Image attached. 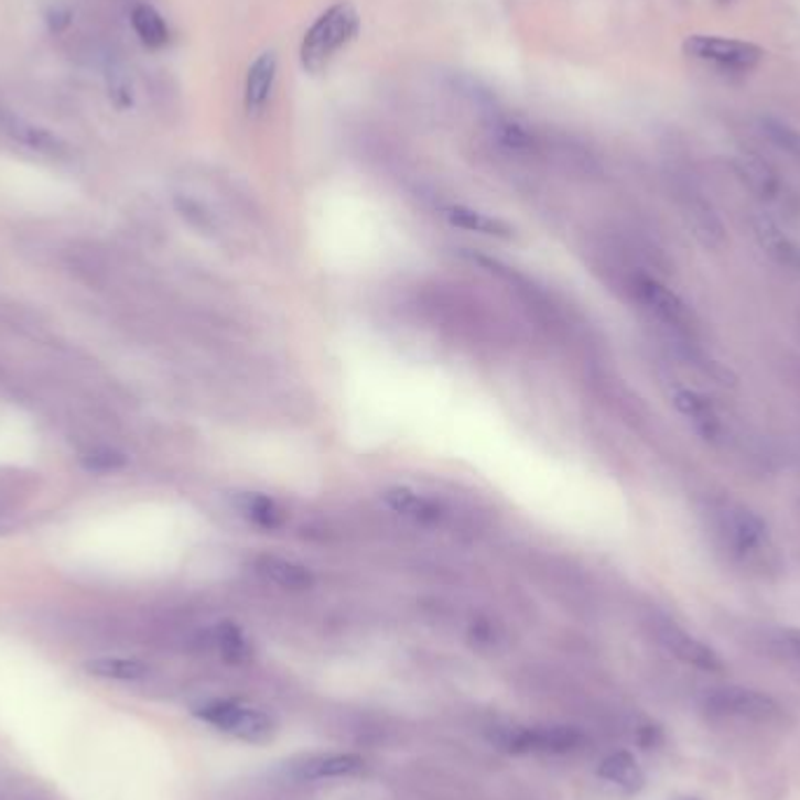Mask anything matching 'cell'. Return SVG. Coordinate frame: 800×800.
<instances>
[{
	"label": "cell",
	"mask_w": 800,
	"mask_h": 800,
	"mask_svg": "<svg viewBox=\"0 0 800 800\" xmlns=\"http://www.w3.org/2000/svg\"><path fill=\"white\" fill-rule=\"evenodd\" d=\"M106 85H108V97L110 101L116 104L118 108H129L133 104V87L129 75L120 68H110L106 75Z\"/></svg>",
	"instance_id": "cb8c5ba5"
},
{
	"label": "cell",
	"mask_w": 800,
	"mask_h": 800,
	"mask_svg": "<svg viewBox=\"0 0 800 800\" xmlns=\"http://www.w3.org/2000/svg\"><path fill=\"white\" fill-rule=\"evenodd\" d=\"M599 777L625 793H637L644 787V772L630 752H616L606 756L599 766Z\"/></svg>",
	"instance_id": "5bb4252c"
},
{
	"label": "cell",
	"mask_w": 800,
	"mask_h": 800,
	"mask_svg": "<svg viewBox=\"0 0 800 800\" xmlns=\"http://www.w3.org/2000/svg\"><path fill=\"white\" fill-rule=\"evenodd\" d=\"M685 800H698V798H685Z\"/></svg>",
	"instance_id": "f1b7e54d"
},
{
	"label": "cell",
	"mask_w": 800,
	"mask_h": 800,
	"mask_svg": "<svg viewBox=\"0 0 800 800\" xmlns=\"http://www.w3.org/2000/svg\"><path fill=\"white\" fill-rule=\"evenodd\" d=\"M45 19H47V26H50L52 33H62V31H66L71 26V12L64 6L50 8V12H47Z\"/></svg>",
	"instance_id": "83f0119b"
},
{
	"label": "cell",
	"mask_w": 800,
	"mask_h": 800,
	"mask_svg": "<svg viewBox=\"0 0 800 800\" xmlns=\"http://www.w3.org/2000/svg\"><path fill=\"white\" fill-rule=\"evenodd\" d=\"M445 218L454 227H462V230L478 233V235H485V237L508 239L512 235L510 225L504 223L501 218H494V216H487L483 212H475V208H468V206H450V208H445Z\"/></svg>",
	"instance_id": "e0dca14e"
},
{
	"label": "cell",
	"mask_w": 800,
	"mask_h": 800,
	"mask_svg": "<svg viewBox=\"0 0 800 800\" xmlns=\"http://www.w3.org/2000/svg\"><path fill=\"white\" fill-rule=\"evenodd\" d=\"M277 71L279 60L277 54L262 52L258 60L246 71V83H244V108L249 116H258L267 108L272 99V89L277 83Z\"/></svg>",
	"instance_id": "8fae6325"
},
{
	"label": "cell",
	"mask_w": 800,
	"mask_h": 800,
	"mask_svg": "<svg viewBox=\"0 0 800 800\" xmlns=\"http://www.w3.org/2000/svg\"><path fill=\"white\" fill-rule=\"evenodd\" d=\"M721 3H728V0H721Z\"/></svg>",
	"instance_id": "f546056e"
},
{
	"label": "cell",
	"mask_w": 800,
	"mask_h": 800,
	"mask_svg": "<svg viewBox=\"0 0 800 800\" xmlns=\"http://www.w3.org/2000/svg\"><path fill=\"white\" fill-rule=\"evenodd\" d=\"M131 26L137 31L139 41L150 50H162L171 37L164 17L148 3H141L131 10Z\"/></svg>",
	"instance_id": "ac0fdd59"
},
{
	"label": "cell",
	"mask_w": 800,
	"mask_h": 800,
	"mask_svg": "<svg viewBox=\"0 0 800 800\" xmlns=\"http://www.w3.org/2000/svg\"><path fill=\"white\" fill-rule=\"evenodd\" d=\"M83 464L89 468V471H97V473H110V471H118L125 466V456L116 450L110 447H97L91 450L83 456Z\"/></svg>",
	"instance_id": "484cf974"
},
{
	"label": "cell",
	"mask_w": 800,
	"mask_h": 800,
	"mask_svg": "<svg viewBox=\"0 0 800 800\" xmlns=\"http://www.w3.org/2000/svg\"><path fill=\"white\" fill-rule=\"evenodd\" d=\"M216 649L218 653L233 664H244L251 660V644L246 639V635L239 630L237 625L233 623H223L216 627Z\"/></svg>",
	"instance_id": "ffe728a7"
},
{
	"label": "cell",
	"mask_w": 800,
	"mask_h": 800,
	"mask_svg": "<svg viewBox=\"0 0 800 800\" xmlns=\"http://www.w3.org/2000/svg\"><path fill=\"white\" fill-rule=\"evenodd\" d=\"M685 216H689L693 233L704 246H716L723 241V227L716 214L712 212V206L702 197L689 199V204H685Z\"/></svg>",
	"instance_id": "d6986e66"
},
{
	"label": "cell",
	"mask_w": 800,
	"mask_h": 800,
	"mask_svg": "<svg viewBox=\"0 0 800 800\" xmlns=\"http://www.w3.org/2000/svg\"><path fill=\"white\" fill-rule=\"evenodd\" d=\"M700 712L710 721L747 723V726H777L785 721V707L775 698L745 689V685H716L700 698Z\"/></svg>",
	"instance_id": "7a4b0ae2"
},
{
	"label": "cell",
	"mask_w": 800,
	"mask_h": 800,
	"mask_svg": "<svg viewBox=\"0 0 800 800\" xmlns=\"http://www.w3.org/2000/svg\"><path fill=\"white\" fill-rule=\"evenodd\" d=\"M683 52L693 56L698 62L714 64L731 71H752L764 60V47L756 43L737 41V37H721V35H691L683 41Z\"/></svg>",
	"instance_id": "8992f818"
},
{
	"label": "cell",
	"mask_w": 800,
	"mask_h": 800,
	"mask_svg": "<svg viewBox=\"0 0 800 800\" xmlns=\"http://www.w3.org/2000/svg\"><path fill=\"white\" fill-rule=\"evenodd\" d=\"M366 768V760L356 754H316L298 760L291 772L302 782H326V779L354 777Z\"/></svg>",
	"instance_id": "30bf717a"
},
{
	"label": "cell",
	"mask_w": 800,
	"mask_h": 800,
	"mask_svg": "<svg viewBox=\"0 0 800 800\" xmlns=\"http://www.w3.org/2000/svg\"><path fill=\"white\" fill-rule=\"evenodd\" d=\"M246 516H249L256 525L260 527H277L281 522V512L277 510L274 501L267 499V497H249L246 499Z\"/></svg>",
	"instance_id": "d4e9b609"
},
{
	"label": "cell",
	"mask_w": 800,
	"mask_h": 800,
	"mask_svg": "<svg viewBox=\"0 0 800 800\" xmlns=\"http://www.w3.org/2000/svg\"><path fill=\"white\" fill-rule=\"evenodd\" d=\"M760 131H764V137L779 150H787V152H793V155H800V133L785 120L760 118Z\"/></svg>",
	"instance_id": "7402d4cb"
},
{
	"label": "cell",
	"mask_w": 800,
	"mask_h": 800,
	"mask_svg": "<svg viewBox=\"0 0 800 800\" xmlns=\"http://www.w3.org/2000/svg\"><path fill=\"white\" fill-rule=\"evenodd\" d=\"M382 501L393 510L398 512V516H403L417 525H424V527H433L443 520L445 510L443 506L437 504L435 499L426 497V494L422 491H414L410 487H391L382 494Z\"/></svg>",
	"instance_id": "7c38bea8"
},
{
	"label": "cell",
	"mask_w": 800,
	"mask_h": 800,
	"mask_svg": "<svg viewBox=\"0 0 800 800\" xmlns=\"http://www.w3.org/2000/svg\"><path fill=\"white\" fill-rule=\"evenodd\" d=\"M258 574L283 590H310L314 585V574L293 560H283L274 555H264L256 562Z\"/></svg>",
	"instance_id": "4fadbf2b"
},
{
	"label": "cell",
	"mask_w": 800,
	"mask_h": 800,
	"mask_svg": "<svg viewBox=\"0 0 800 800\" xmlns=\"http://www.w3.org/2000/svg\"><path fill=\"white\" fill-rule=\"evenodd\" d=\"M633 289L639 298V302L649 310L660 323L667 328H672L679 335H691L693 333V314L677 293H672L667 285L651 277H635Z\"/></svg>",
	"instance_id": "ba28073f"
},
{
	"label": "cell",
	"mask_w": 800,
	"mask_h": 800,
	"mask_svg": "<svg viewBox=\"0 0 800 800\" xmlns=\"http://www.w3.org/2000/svg\"><path fill=\"white\" fill-rule=\"evenodd\" d=\"M489 739L510 754H571L585 742L571 726H497Z\"/></svg>",
	"instance_id": "277c9868"
},
{
	"label": "cell",
	"mask_w": 800,
	"mask_h": 800,
	"mask_svg": "<svg viewBox=\"0 0 800 800\" xmlns=\"http://www.w3.org/2000/svg\"><path fill=\"white\" fill-rule=\"evenodd\" d=\"M716 533L735 560H754L768 543V527L754 510L739 504H723L714 510Z\"/></svg>",
	"instance_id": "5b68a950"
},
{
	"label": "cell",
	"mask_w": 800,
	"mask_h": 800,
	"mask_svg": "<svg viewBox=\"0 0 800 800\" xmlns=\"http://www.w3.org/2000/svg\"><path fill=\"white\" fill-rule=\"evenodd\" d=\"M651 630H653V637L660 641L662 649L670 656H674L677 660L691 664V667H698V670H702V672H721L723 670V660L718 658V653L712 649V646H707L704 641L685 633L683 627H679L674 620L658 616L651 623Z\"/></svg>",
	"instance_id": "52a82bcc"
},
{
	"label": "cell",
	"mask_w": 800,
	"mask_h": 800,
	"mask_svg": "<svg viewBox=\"0 0 800 800\" xmlns=\"http://www.w3.org/2000/svg\"><path fill=\"white\" fill-rule=\"evenodd\" d=\"M494 137H497V141L504 148L516 150V152H529V150H533V145H537V139H533V133L525 125L510 122V120L494 125Z\"/></svg>",
	"instance_id": "603a6c76"
},
{
	"label": "cell",
	"mask_w": 800,
	"mask_h": 800,
	"mask_svg": "<svg viewBox=\"0 0 800 800\" xmlns=\"http://www.w3.org/2000/svg\"><path fill=\"white\" fill-rule=\"evenodd\" d=\"M737 171L758 197H772L777 193L779 187L777 176L772 174V169L766 162H760L758 158H742L737 162Z\"/></svg>",
	"instance_id": "44dd1931"
},
{
	"label": "cell",
	"mask_w": 800,
	"mask_h": 800,
	"mask_svg": "<svg viewBox=\"0 0 800 800\" xmlns=\"http://www.w3.org/2000/svg\"><path fill=\"white\" fill-rule=\"evenodd\" d=\"M0 133H6V137L19 145H26L29 150L33 152H41V155H47V158H66L68 155V143L56 137L54 131L41 127V125H33L24 118L14 116L12 110L0 106Z\"/></svg>",
	"instance_id": "9c48e42d"
},
{
	"label": "cell",
	"mask_w": 800,
	"mask_h": 800,
	"mask_svg": "<svg viewBox=\"0 0 800 800\" xmlns=\"http://www.w3.org/2000/svg\"><path fill=\"white\" fill-rule=\"evenodd\" d=\"M674 406L681 414H685L693 422V426L704 435V437H716L721 433V419L714 410V406L710 403V398L700 396L698 391L691 389H681L674 396Z\"/></svg>",
	"instance_id": "9a60e30c"
},
{
	"label": "cell",
	"mask_w": 800,
	"mask_h": 800,
	"mask_svg": "<svg viewBox=\"0 0 800 800\" xmlns=\"http://www.w3.org/2000/svg\"><path fill=\"white\" fill-rule=\"evenodd\" d=\"M83 670L89 677L97 679H108V681H139L143 677H148L150 667L137 658H116V656H106V658H91L83 664Z\"/></svg>",
	"instance_id": "2e32d148"
},
{
	"label": "cell",
	"mask_w": 800,
	"mask_h": 800,
	"mask_svg": "<svg viewBox=\"0 0 800 800\" xmlns=\"http://www.w3.org/2000/svg\"><path fill=\"white\" fill-rule=\"evenodd\" d=\"M195 716L227 735L251 742V745H262V742L272 739L277 731L270 714H264L262 710L253 707V704H246L239 700L204 702L195 710Z\"/></svg>",
	"instance_id": "3957f363"
},
{
	"label": "cell",
	"mask_w": 800,
	"mask_h": 800,
	"mask_svg": "<svg viewBox=\"0 0 800 800\" xmlns=\"http://www.w3.org/2000/svg\"><path fill=\"white\" fill-rule=\"evenodd\" d=\"M772 649L777 656L800 662V630H779L772 637Z\"/></svg>",
	"instance_id": "4316f807"
},
{
	"label": "cell",
	"mask_w": 800,
	"mask_h": 800,
	"mask_svg": "<svg viewBox=\"0 0 800 800\" xmlns=\"http://www.w3.org/2000/svg\"><path fill=\"white\" fill-rule=\"evenodd\" d=\"M358 29L360 17L352 3H335L333 8H328L302 37V68L312 75L326 71L339 54V50H345L354 41Z\"/></svg>",
	"instance_id": "6da1fadb"
}]
</instances>
